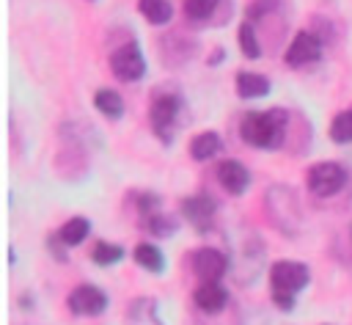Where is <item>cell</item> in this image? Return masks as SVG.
Returning a JSON list of instances; mask_svg holds the SVG:
<instances>
[{
    "label": "cell",
    "mask_w": 352,
    "mask_h": 325,
    "mask_svg": "<svg viewBox=\"0 0 352 325\" xmlns=\"http://www.w3.org/2000/svg\"><path fill=\"white\" fill-rule=\"evenodd\" d=\"M286 124H289V113L283 107L250 110L239 121V135L245 143L256 149H278L286 138Z\"/></svg>",
    "instance_id": "cell-1"
},
{
    "label": "cell",
    "mask_w": 352,
    "mask_h": 325,
    "mask_svg": "<svg viewBox=\"0 0 352 325\" xmlns=\"http://www.w3.org/2000/svg\"><path fill=\"white\" fill-rule=\"evenodd\" d=\"M305 185H308V190H311L316 198H330V196H336V193L346 185V171H344L338 162L324 160V162H316V165L308 168Z\"/></svg>",
    "instance_id": "cell-2"
},
{
    "label": "cell",
    "mask_w": 352,
    "mask_h": 325,
    "mask_svg": "<svg viewBox=\"0 0 352 325\" xmlns=\"http://www.w3.org/2000/svg\"><path fill=\"white\" fill-rule=\"evenodd\" d=\"M110 69L121 83H135L146 74V55L138 47V41H126L121 44L113 55H110Z\"/></svg>",
    "instance_id": "cell-3"
},
{
    "label": "cell",
    "mask_w": 352,
    "mask_h": 325,
    "mask_svg": "<svg viewBox=\"0 0 352 325\" xmlns=\"http://www.w3.org/2000/svg\"><path fill=\"white\" fill-rule=\"evenodd\" d=\"M308 281H311V273H308V267H305L302 262H297V259H280V262H275L272 270H270V286L278 289V292H292V295H297L300 289L308 286Z\"/></svg>",
    "instance_id": "cell-4"
},
{
    "label": "cell",
    "mask_w": 352,
    "mask_h": 325,
    "mask_svg": "<svg viewBox=\"0 0 352 325\" xmlns=\"http://www.w3.org/2000/svg\"><path fill=\"white\" fill-rule=\"evenodd\" d=\"M179 110H182V99L173 94H160L151 102L148 121H151V129L157 132V138L162 143H170V132H173V124L179 118Z\"/></svg>",
    "instance_id": "cell-5"
},
{
    "label": "cell",
    "mask_w": 352,
    "mask_h": 325,
    "mask_svg": "<svg viewBox=\"0 0 352 325\" xmlns=\"http://www.w3.org/2000/svg\"><path fill=\"white\" fill-rule=\"evenodd\" d=\"M322 50H324L322 36H316L314 30H300V33L292 39V44L286 47L283 61H286L292 69H300V66L316 63V61L322 58Z\"/></svg>",
    "instance_id": "cell-6"
},
{
    "label": "cell",
    "mask_w": 352,
    "mask_h": 325,
    "mask_svg": "<svg viewBox=\"0 0 352 325\" xmlns=\"http://www.w3.org/2000/svg\"><path fill=\"white\" fill-rule=\"evenodd\" d=\"M66 303L74 317H99L107 308V295L94 284H80L72 289Z\"/></svg>",
    "instance_id": "cell-7"
},
{
    "label": "cell",
    "mask_w": 352,
    "mask_h": 325,
    "mask_svg": "<svg viewBox=\"0 0 352 325\" xmlns=\"http://www.w3.org/2000/svg\"><path fill=\"white\" fill-rule=\"evenodd\" d=\"M226 270H228V259L217 248H198L192 253V273L201 281H220Z\"/></svg>",
    "instance_id": "cell-8"
},
{
    "label": "cell",
    "mask_w": 352,
    "mask_h": 325,
    "mask_svg": "<svg viewBox=\"0 0 352 325\" xmlns=\"http://www.w3.org/2000/svg\"><path fill=\"white\" fill-rule=\"evenodd\" d=\"M217 212V201L209 196V193H195V196H187L182 201V215L195 226V229H206L212 223Z\"/></svg>",
    "instance_id": "cell-9"
},
{
    "label": "cell",
    "mask_w": 352,
    "mask_h": 325,
    "mask_svg": "<svg viewBox=\"0 0 352 325\" xmlns=\"http://www.w3.org/2000/svg\"><path fill=\"white\" fill-rule=\"evenodd\" d=\"M217 182L231 193V196H242L250 187V171L236 162V160H223L217 165Z\"/></svg>",
    "instance_id": "cell-10"
},
{
    "label": "cell",
    "mask_w": 352,
    "mask_h": 325,
    "mask_svg": "<svg viewBox=\"0 0 352 325\" xmlns=\"http://www.w3.org/2000/svg\"><path fill=\"white\" fill-rule=\"evenodd\" d=\"M195 306L204 311V314H220L228 303V292L220 281H201V286L195 289L192 295Z\"/></svg>",
    "instance_id": "cell-11"
},
{
    "label": "cell",
    "mask_w": 352,
    "mask_h": 325,
    "mask_svg": "<svg viewBox=\"0 0 352 325\" xmlns=\"http://www.w3.org/2000/svg\"><path fill=\"white\" fill-rule=\"evenodd\" d=\"M126 325H165L160 319V306L151 297H135L126 306Z\"/></svg>",
    "instance_id": "cell-12"
},
{
    "label": "cell",
    "mask_w": 352,
    "mask_h": 325,
    "mask_svg": "<svg viewBox=\"0 0 352 325\" xmlns=\"http://www.w3.org/2000/svg\"><path fill=\"white\" fill-rule=\"evenodd\" d=\"M234 85H236V94L242 99H258V96L270 94V80L264 74H256V72H236Z\"/></svg>",
    "instance_id": "cell-13"
},
{
    "label": "cell",
    "mask_w": 352,
    "mask_h": 325,
    "mask_svg": "<svg viewBox=\"0 0 352 325\" xmlns=\"http://www.w3.org/2000/svg\"><path fill=\"white\" fill-rule=\"evenodd\" d=\"M220 149H223V140H220V135H217V132H212V129L198 132V135L190 140V157H192V160H198V162H204V160L214 157Z\"/></svg>",
    "instance_id": "cell-14"
},
{
    "label": "cell",
    "mask_w": 352,
    "mask_h": 325,
    "mask_svg": "<svg viewBox=\"0 0 352 325\" xmlns=\"http://www.w3.org/2000/svg\"><path fill=\"white\" fill-rule=\"evenodd\" d=\"M88 231H91V220L82 218V215H74V218H69V220L58 229V237H60L63 245L74 248V245H80V242L88 237Z\"/></svg>",
    "instance_id": "cell-15"
},
{
    "label": "cell",
    "mask_w": 352,
    "mask_h": 325,
    "mask_svg": "<svg viewBox=\"0 0 352 325\" xmlns=\"http://www.w3.org/2000/svg\"><path fill=\"white\" fill-rule=\"evenodd\" d=\"M94 107H96L104 118H113V121L124 116V99H121V94L113 91V88H102V91H96V96H94Z\"/></svg>",
    "instance_id": "cell-16"
},
{
    "label": "cell",
    "mask_w": 352,
    "mask_h": 325,
    "mask_svg": "<svg viewBox=\"0 0 352 325\" xmlns=\"http://www.w3.org/2000/svg\"><path fill=\"white\" fill-rule=\"evenodd\" d=\"M138 11L151 22V25H168L173 17L170 0H138Z\"/></svg>",
    "instance_id": "cell-17"
},
{
    "label": "cell",
    "mask_w": 352,
    "mask_h": 325,
    "mask_svg": "<svg viewBox=\"0 0 352 325\" xmlns=\"http://www.w3.org/2000/svg\"><path fill=\"white\" fill-rule=\"evenodd\" d=\"M135 262L148 273H162L165 270V256L154 242H140L135 248Z\"/></svg>",
    "instance_id": "cell-18"
},
{
    "label": "cell",
    "mask_w": 352,
    "mask_h": 325,
    "mask_svg": "<svg viewBox=\"0 0 352 325\" xmlns=\"http://www.w3.org/2000/svg\"><path fill=\"white\" fill-rule=\"evenodd\" d=\"M236 41H239V50H242L245 58H250V61L261 58V44H258V36H256V28H253L250 19L239 25V30H236Z\"/></svg>",
    "instance_id": "cell-19"
},
{
    "label": "cell",
    "mask_w": 352,
    "mask_h": 325,
    "mask_svg": "<svg viewBox=\"0 0 352 325\" xmlns=\"http://www.w3.org/2000/svg\"><path fill=\"white\" fill-rule=\"evenodd\" d=\"M91 259H94V264H99V267H110V264H118V262L124 259V248H121L118 242H107V240H102V242L94 245Z\"/></svg>",
    "instance_id": "cell-20"
},
{
    "label": "cell",
    "mask_w": 352,
    "mask_h": 325,
    "mask_svg": "<svg viewBox=\"0 0 352 325\" xmlns=\"http://www.w3.org/2000/svg\"><path fill=\"white\" fill-rule=\"evenodd\" d=\"M330 138L336 143H352V107L341 110L330 124Z\"/></svg>",
    "instance_id": "cell-21"
},
{
    "label": "cell",
    "mask_w": 352,
    "mask_h": 325,
    "mask_svg": "<svg viewBox=\"0 0 352 325\" xmlns=\"http://www.w3.org/2000/svg\"><path fill=\"white\" fill-rule=\"evenodd\" d=\"M217 3L220 0H184V14L192 22H204V19H212V14L217 11Z\"/></svg>",
    "instance_id": "cell-22"
},
{
    "label": "cell",
    "mask_w": 352,
    "mask_h": 325,
    "mask_svg": "<svg viewBox=\"0 0 352 325\" xmlns=\"http://www.w3.org/2000/svg\"><path fill=\"white\" fill-rule=\"evenodd\" d=\"M146 229H148L154 237H168V234L176 231V220H173L170 215L154 212V215H146Z\"/></svg>",
    "instance_id": "cell-23"
},
{
    "label": "cell",
    "mask_w": 352,
    "mask_h": 325,
    "mask_svg": "<svg viewBox=\"0 0 352 325\" xmlns=\"http://www.w3.org/2000/svg\"><path fill=\"white\" fill-rule=\"evenodd\" d=\"M278 8V0H256L250 8H248V19H258V17H267Z\"/></svg>",
    "instance_id": "cell-24"
},
{
    "label": "cell",
    "mask_w": 352,
    "mask_h": 325,
    "mask_svg": "<svg viewBox=\"0 0 352 325\" xmlns=\"http://www.w3.org/2000/svg\"><path fill=\"white\" fill-rule=\"evenodd\" d=\"M157 207H160V198H157V196H151V193L138 196V209L143 212V218H146V215H154Z\"/></svg>",
    "instance_id": "cell-25"
},
{
    "label": "cell",
    "mask_w": 352,
    "mask_h": 325,
    "mask_svg": "<svg viewBox=\"0 0 352 325\" xmlns=\"http://www.w3.org/2000/svg\"><path fill=\"white\" fill-rule=\"evenodd\" d=\"M272 300H275V306L283 308V311H292V308H294V295H292V292H278V289H272Z\"/></svg>",
    "instance_id": "cell-26"
},
{
    "label": "cell",
    "mask_w": 352,
    "mask_h": 325,
    "mask_svg": "<svg viewBox=\"0 0 352 325\" xmlns=\"http://www.w3.org/2000/svg\"><path fill=\"white\" fill-rule=\"evenodd\" d=\"M223 58H226V52H223V50H214V52H212V58H209V66H214V63H217V61H223Z\"/></svg>",
    "instance_id": "cell-27"
},
{
    "label": "cell",
    "mask_w": 352,
    "mask_h": 325,
    "mask_svg": "<svg viewBox=\"0 0 352 325\" xmlns=\"http://www.w3.org/2000/svg\"><path fill=\"white\" fill-rule=\"evenodd\" d=\"M349 237H352V229H349Z\"/></svg>",
    "instance_id": "cell-28"
},
{
    "label": "cell",
    "mask_w": 352,
    "mask_h": 325,
    "mask_svg": "<svg viewBox=\"0 0 352 325\" xmlns=\"http://www.w3.org/2000/svg\"><path fill=\"white\" fill-rule=\"evenodd\" d=\"M91 3H94V0H91Z\"/></svg>",
    "instance_id": "cell-29"
}]
</instances>
